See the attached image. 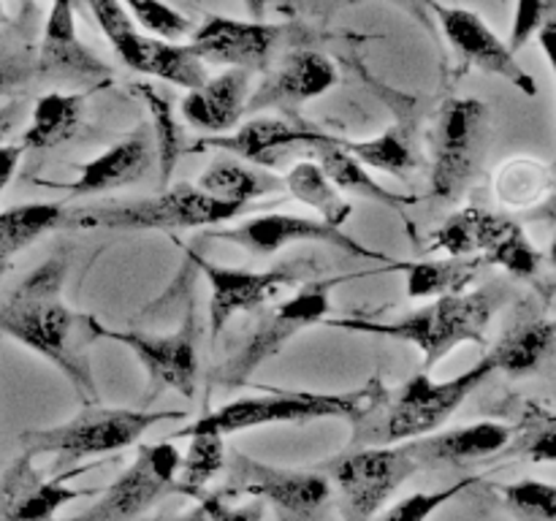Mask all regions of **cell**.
Here are the masks:
<instances>
[{
    "mask_svg": "<svg viewBox=\"0 0 556 521\" xmlns=\"http://www.w3.org/2000/svg\"><path fill=\"white\" fill-rule=\"evenodd\" d=\"M68 258L52 255L33 269L14 291L0 296V334L52 361L87 405L98 402L90 351L103 340V323L71 309L63 298Z\"/></svg>",
    "mask_w": 556,
    "mask_h": 521,
    "instance_id": "6da1fadb",
    "label": "cell"
},
{
    "mask_svg": "<svg viewBox=\"0 0 556 521\" xmlns=\"http://www.w3.org/2000/svg\"><path fill=\"white\" fill-rule=\"evenodd\" d=\"M503 302V291L497 288H476V291L438 296L427 307L396 318L391 323H378L367 318H340L329 320V326L358 331V334L389 336L396 342H410L424 353V372L443 361L456 347L472 342L486 345V329L492 315Z\"/></svg>",
    "mask_w": 556,
    "mask_h": 521,
    "instance_id": "7a4b0ae2",
    "label": "cell"
},
{
    "mask_svg": "<svg viewBox=\"0 0 556 521\" xmlns=\"http://www.w3.org/2000/svg\"><path fill=\"white\" fill-rule=\"evenodd\" d=\"M492 372L497 369L489 356L451 380H432L429 372H416L396 391L394 399L389 402L386 396L372 412L353 423V445H396L438 432Z\"/></svg>",
    "mask_w": 556,
    "mask_h": 521,
    "instance_id": "3957f363",
    "label": "cell"
},
{
    "mask_svg": "<svg viewBox=\"0 0 556 521\" xmlns=\"http://www.w3.org/2000/svg\"><path fill=\"white\" fill-rule=\"evenodd\" d=\"M389 396L386 385L378 378L364 383L362 389L340 391V394H320V391H280L271 394L242 396L217 410L195 418L188 429H215L220 434L242 432V429H261L271 423H307L318 418H345L356 423L367 412H372Z\"/></svg>",
    "mask_w": 556,
    "mask_h": 521,
    "instance_id": "277c9868",
    "label": "cell"
},
{
    "mask_svg": "<svg viewBox=\"0 0 556 521\" xmlns=\"http://www.w3.org/2000/svg\"><path fill=\"white\" fill-rule=\"evenodd\" d=\"M244 206L226 204L195 185H174L150 199L98 201L65 212L63 228H112V231H177L217 226L242 215Z\"/></svg>",
    "mask_w": 556,
    "mask_h": 521,
    "instance_id": "5b68a950",
    "label": "cell"
},
{
    "mask_svg": "<svg viewBox=\"0 0 556 521\" xmlns=\"http://www.w3.org/2000/svg\"><path fill=\"white\" fill-rule=\"evenodd\" d=\"M188 412L163 410H125V407L90 405L76 412L71 421L49 429H30L22 434V450L30 456H58V470L87 456L117 454L128 445L139 443L155 423L179 421Z\"/></svg>",
    "mask_w": 556,
    "mask_h": 521,
    "instance_id": "8992f818",
    "label": "cell"
},
{
    "mask_svg": "<svg viewBox=\"0 0 556 521\" xmlns=\"http://www.w3.org/2000/svg\"><path fill=\"white\" fill-rule=\"evenodd\" d=\"M337 488L340 521H372L396 488L418 472L405 445H364L318 467Z\"/></svg>",
    "mask_w": 556,
    "mask_h": 521,
    "instance_id": "52a82bcc",
    "label": "cell"
},
{
    "mask_svg": "<svg viewBox=\"0 0 556 521\" xmlns=\"http://www.w3.org/2000/svg\"><path fill=\"white\" fill-rule=\"evenodd\" d=\"M342 282L337 280H313L304 282L302 291L293 293L286 302L275 304L258 318L255 329L250 331L248 340L242 342L237 353L215 372V385L223 391L239 389L250 380V374L264 361L275 358L288 342L302 334L309 326L326 320L331 309V288Z\"/></svg>",
    "mask_w": 556,
    "mask_h": 521,
    "instance_id": "ba28073f",
    "label": "cell"
},
{
    "mask_svg": "<svg viewBox=\"0 0 556 521\" xmlns=\"http://www.w3.org/2000/svg\"><path fill=\"white\" fill-rule=\"evenodd\" d=\"M226 478L223 494L271 503L280 521H331L334 488L326 472L264 465L242 450H231L226 459Z\"/></svg>",
    "mask_w": 556,
    "mask_h": 521,
    "instance_id": "9c48e42d",
    "label": "cell"
},
{
    "mask_svg": "<svg viewBox=\"0 0 556 521\" xmlns=\"http://www.w3.org/2000/svg\"><path fill=\"white\" fill-rule=\"evenodd\" d=\"M489 144V106L478 98H448L432 130V193L456 201L478 177Z\"/></svg>",
    "mask_w": 556,
    "mask_h": 521,
    "instance_id": "30bf717a",
    "label": "cell"
},
{
    "mask_svg": "<svg viewBox=\"0 0 556 521\" xmlns=\"http://www.w3.org/2000/svg\"><path fill=\"white\" fill-rule=\"evenodd\" d=\"M182 454L177 445L161 440V443L139 445L136 459L130 461L128 470L117 475L112 486H106L92 508L85 513L65 521H136L161 503L166 494L174 492L177 481V467Z\"/></svg>",
    "mask_w": 556,
    "mask_h": 521,
    "instance_id": "8fae6325",
    "label": "cell"
},
{
    "mask_svg": "<svg viewBox=\"0 0 556 521\" xmlns=\"http://www.w3.org/2000/svg\"><path fill=\"white\" fill-rule=\"evenodd\" d=\"M199 336L201 326L195 318L193 304L185 313V320L174 334H141V331L125 329L114 331L103 326V340H114L128 347L150 378L147 402L155 399L161 391L172 389L179 396L190 399L195 394V378H199Z\"/></svg>",
    "mask_w": 556,
    "mask_h": 521,
    "instance_id": "7c38bea8",
    "label": "cell"
},
{
    "mask_svg": "<svg viewBox=\"0 0 556 521\" xmlns=\"http://www.w3.org/2000/svg\"><path fill=\"white\" fill-rule=\"evenodd\" d=\"M188 258L199 264L210 280L212 296H210V323L212 334H220L228 326V320L239 313H253V309L264 307L269 298H275L282 288L296 285L304 275H307V260H286L271 269L253 271V269H231V266L212 264L204 255L193 253L188 247Z\"/></svg>",
    "mask_w": 556,
    "mask_h": 521,
    "instance_id": "4fadbf2b",
    "label": "cell"
},
{
    "mask_svg": "<svg viewBox=\"0 0 556 521\" xmlns=\"http://www.w3.org/2000/svg\"><path fill=\"white\" fill-rule=\"evenodd\" d=\"M429 5L438 14V22L443 27L448 43L467 65L483 71V74H492L510 81L525 96H535L538 85L532 79V74H527L521 68L510 43L503 41L481 14H476L472 9H462V5H443L438 0H432Z\"/></svg>",
    "mask_w": 556,
    "mask_h": 521,
    "instance_id": "5bb4252c",
    "label": "cell"
},
{
    "mask_svg": "<svg viewBox=\"0 0 556 521\" xmlns=\"http://www.w3.org/2000/svg\"><path fill=\"white\" fill-rule=\"evenodd\" d=\"M212 239H223V242H233L239 247L250 250L255 255H271L280 253L288 244L302 242H318L329 244V247L342 250V253L353 255V258H372V260H391L383 253H375L367 244L353 239L342 228L329 226L326 220H315V217L304 215H261L253 220H244L239 226L226 228V231H215Z\"/></svg>",
    "mask_w": 556,
    "mask_h": 521,
    "instance_id": "9a60e30c",
    "label": "cell"
},
{
    "mask_svg": "<svg viewBox=\"0 0 556 521\" xmlns=\"http://www.w3.org/2000/svg\"><path fill=\"white\" fill-rule=\"evenodd\" d=\"M280 43V27L266 20H233L210 14L190 38V52L201 63L228 65V68L266 71Z\"/></svg>",
    "mask_w": 556,
    "mask_h": 521,
    "instance_id": "2e32d148",
    "label": "cell"
},
{
    "mask_svg": "<svg viewBox=\"0 0 556 521\" xmlns=\"http://www.w3.org/2000/svg\"><path fill=\"white\" fill-rule=\"evenodd\" d=\"M36 76L68 85H101L112 76L109 65L81 43L76 33L74 0H52L47 27L36 54Z\"/></svg>",
    "mask_w": 556,
    "mask_h": 521,
    "instance_id": "e0dca14e",
    "label": "cell"
},
{
    "mask_svg": "<svg viewBox=\"0 0 556 521\" xmlns=\"http://www.w3.org/2000/svg\"><path fill=\"white\" fill-rule=\"evenodd\" d=\"M96 494V488H71L65 475L43 478L22 450L0 475V521H54L63 505Z\"/></svg>",
    "mask_w": 556,
    "mask_h": 521,
    "instance_id": "ac0fdd59",
    "label": "cell"
},
{
    "mask_svg": "<svg viewBox=\"0 0 556 521\" xmlns=\"http://www.w3.org/2000/svg\"><path fill=\"white\" fill-rule=\"evenodd\" d=\"M337 85V65L315 49H293L282 58L275 74L248 98L253 112L261 109H296L313 98L326 96Z\"/></svg>",
    "mask_w": 556,
    "mask_h": 521,
    "instance_id": "d6986e66",
    "label": "cell"
},
{
    "mask_svg": "<svg viewBox=\"0 0 556 521\" xmlns=\"http://www.w3.org/2000/svg\"><path fill=\"white\" fill-rule=\"evenodd\" d=\"M510 440H514V427L508 423L478 421L470 427L407 440L405 448L416 459L418 470H440V467H465L489 459L508 448Z\"/></svg>",
    "mask_w": 556,
    "mask_h": 521,
    "instance_id": "ffe728a7",
    "label": "cell"
},
{
    "mask_svg": "<svg viewBox=\"0 0 556 521\" xmlns=\"http://www.w3.org/2000/svg\"><path fill=\"white\" fill-rule=\"evenodd\" d=\"M155 163V141H152V130L147 125L136 128L134 134L125 136L123 141L109 147L98 157L79 168L76 182L65 185V190L74 195H98L109 193V190L128 188V185L139 182Z\"/></svg>",
    "mask_w": 556,
    "mask_h": 521,
    "instance_id": "44dd1931",
    "label": "cell"
},
{
    "mask_svg": "<svg viewBox=\"0 0 556 521\" xmlns=\"http://www.w3.org/2000/svg\"><path fill=\"white\" fill-rule=\"evenodd\" d=\"M253 74L244 68H228L210 76L199 90H190L179 103L185 123L204 134H226L244 114Z\"/></svg>",
    "mask_w": 556,
    "mask_h": 521,
    "instance_id": "7402d4cb",
    "label": "cell"
},
{
    "mask_svg": "<svg viewBox=\"0 0 556 521\" xmlns=\"http://www.w3.org/2000/svg\"><path fill=\"white\" fill-rule=\"evenodd\" d=\"M307 136L309 128H302V125H291L280 117H255L239 125L237 130L204 136V139L193 141L190 150H220L233 157H242V161L261 163V166H275L277 152L304 144Z\"/></svg>",
    "mask_w": 556,
    "mask_h": 521,
    "instance_id": "603a6c76",
    "label": "cell"
},
{
    "mask_svg": "<svg viewBox=\"0 0 556 521\" xmlns=\"http://www.w3.org/2000/svg\"><path fill=\"white\" fill-rule=\"evenodd\" d=\"M307 152L313 155V161L324 168L326 177L337 185L340 193H353L364 195L369 201H378V204L391 206V209H405V206L416 204V195H400L394 190H389L386 185H380L372 174L367 171L362 161L351 155V152L342 150L340 144H334L329 134H320V130H309L307 141H304Z\"/></svg>",
    "mask_w": 556,
    "mask_h": 521,
    "instance_id": "cb8c5ba5",
    "label": "cell"
},
{
    "mask_svg": "<svg viewBox=\"0 0 556 521\" xmlns=\"http://www.w3.org/2000/svg\"><path fill=\"white\" fill-rule=\"evenodd\" d=\"M556 353V320L538 313H521L486 353L494 369L514 378L538 372Z\"/></svg>",
    "mask_w": 556,
    "mask_h": 521,
    "instance_id": "d4e9b609",
    "label": "cell"
},
{
    "mask_svg": "<svg viewBox=\"0 0 556 521\" xmlns=\"http://www.w3.org/2000/svg\"><path fill=\"white\" fill-rule=\"evenodd\" d=\"M119 60L125 65H130L134 71H139V74L155 76V79L168 81V85L185 87L188 92L199 90L210 79L204 63L190 52L188 43L163 41V38L147 36V33H141L134 47Z\"/></svg>",
    "mask_w": 556,
    "mask_h": 521,
    "instance_id": "484cf974",
    "label": "cell"
},
{
    "mask_svg": "<svg viewBox=\"0 0 556 521\" xmlns=\"http://www.w3.org/2000/svg\"><path fill=\"white\" fill-rule=\"evenodd\" d=\"M87 92H47L36 101L30 123L22 130V147L52 150L74 139L85 119Z\"/></svg>",
    "mask_w": 556,
    "mask_h": 521,
    "instance_id": "4316f807",
    "label": "cell"
},
{
    "mask_svg": "<svg viewBox=\"0 0 556 521\" xmlns=\"http://www.w3.org/2000/svg\"><path fill=\"white\" fill-rule=\"evenodd\" d=\"M65 206L54 201L20 204L0 212V277L9 271L11 260L36 244L38 239L65 226Z\"/></svg>",
    "mask_w": 556,
    "mask_h": 521,
    "instance_id": "83f0119b",
    "label": "cell"
},
{
    "mask_svg": "<svg viewBox=\"0 0 556 521\" xmlns=\"http://www.w3.org/2000/svg\"><path fill=\"white\" fill-rule=\"evenodd\" d=\"M130 92L139 98L147 106L152 117V141H155V163L157 171H161V185L166 188L168 179H172L174 168H177L179 157L188 150V141H185V130L177 119V109H174L172 96L161 87L150 85V81H134Z\"/></svg>",
    "mask_w": 556,
    "mask_h": 521,
    "instance_id": "f1b7e54d",
    "label": "cell"
},
{
    "mask_svg": "<svg viewBox=\"0 0 556 521\" xmlns=\"http://www.w3.org/2000/svg\"><path fill=\"white\" fill-rule=\"evenodd\" d=\"M508 217L470 206V209H462L456 215H451L434 231L432 247L456 255V258H476V255L483 258L492 250V244L497 242L500 233L508 228Z\"/></svg>",
    "mask_w": 556,
    "mask_h": 521,
    "instance_id": "f546056e",
    "label": "cell"
},
{
    "mask_svg": "<svg viewBox=\"0 0 556 521\" xmlns=\"http://www.w3.org/2000/svg\"><path fill=\"white\" fill-rule=\"evenodd\" d=\"M195 188L204 190L212 199L226 201V204L248 206L261 195L277 193L282 188V179L255 166H244L237 157H217L212 161V166H206Z\"/></svg>",
    "mask_w": 556,
    "mask_h": 521,
    "instance_id": "4dcf8cb0",
    "label": "cell"
},
{
    "mask_svg": "<svg viewBox=\"0 0 556 521\" xmlns=\"http://www.w3.org/2000/svg\"><path fill=\"white\" fill-rule=\"evenodd\" d=\"M174 437H190L188 454L179 459L174 492L199 499L212 483V478L226 470V434L215 432V429L185 427L174 432Z\"/></svg>",
    "mask_w": 556,
    "mask_h": 521,
    "instance_id": "1f68e13d",
    "label": "cell"
},
{
    "mask_svg": "<svg viewBox=\"0 0 556 521\" xmlns=\"http://www.w3.org/2000/svg\"><path fill=\"white\" fill-rule=\"evenodd\" d=\"M481 264L483 260L478 258L448 255L445 260H407V264H396V269L405 271L407 296L438 298L467 291V285L478 277Z\"/></svg>",
    "mask_w": 556,
    "mask_h": 521,
    "instance_id": "d6a6232c",
    "label": "cell"
},
{
    "mask_svg": "<svg viewBox=\"0 0 556 521\" xmlns=\"http://www.w3.org/2000/svg\"><path fill=\"white\" fill-rule=\"evenodd\" d=\"M282 188H286L293 199L318 212L320 220H326L329 226L342 228V223L353 215L351 201L342 199L337 185L326 177L324 168L315 161L296 163V166L286 174V179H282Z\"/></svg>",
    "mask_w": 556,
    "mask_h": 521,
    "instance_id": "836d02e7",
    "label": "cell"
},
{
    "mask_svg": "<svg viewBox=\"0 0 556 521\" xmlns=\"http://www.w3.org/2000/svg\"><path fill=\"white\" fill-rule=\"evenodd\" d=\"M334 144H340L342 150L351 152L356 161H362L364 166L369 168H378V171L391 174V177H400L405 179L413 168L418 166V157L413 152L410 139L402 128H389L383 130L380 136L375 139H362V141H353V139H342V136H331Z\"/></svg>",
    "mask_w": 556,
    "mask_h": 521,
    "instance_id": "e575fe53",
    "label": "cell"
},
{
    "mask_svg": "<svg viewBox=\"0 0 556 521\" xmlns=\"http://www.w3.org/2000/svg\"><path fill=\"white\" fill-rule=\"evenodd\" d=\"M478 478H462V481L451 483V486L438 488V492H416L410 497H402L400 503L389 505L380 510L372 521H429L445 503L459 497L470 486H476Z\"/></svg>",
    "mask_w": 556,
    "mask_h": 521,
    "instance_id": "d590c367",
    "label": "cell"
},
{
    "mask_svg": "<svg viewBox=\"0 0 556 521\" xmlns=\"http://www.w3.org/2000/svg\"><path fill=\"white\" fill-rule=\"evenodd\" d=\"M483 260L503 266L514 277H532L538 271V266H541V253L527 239V233L510 220L508 228L497 237V242L492 244V250L483 255Z\"/></svg>",
    "mask_w": 556,
    "mask_h": 521,
    "instance_id": "8d00e7d4",
    "label": "cell"
},
{
    "mask_svg": "<svg viewBox=\"0 0 556 521\" xmlns=\"http://www.w3.org/2000/svg\"><path fill=\"white\" fill-rule=\"evenodd\" d=\"M505 505L527 521H556V486L546 481H527L500 486Z\"/></svg>",
    "mask_w": 556,
    "mask_h": 521,
    "instance_id": "74e56055",
    "label": "cell"
},
{
    "mask_svg": "<svg viewBox=\"0 0 556 521\" xmlns=\"http://www.w3.org/2000/svg\"><path fill=\"white\" fill-rule=\"evenodd\" d=\"M130 20L139 22L147 36L179 41L190 33V20L163 0H123Z\"/></svg>",
    "mask_w": 556,
    "mask_h": 521,
    "instance_id": "f35d334b",
    "label": "cell"
},
{
    "mask_svg": "<svg viewBox=\"0 0 556 521\" xmlns=\"http://www.w3.org/2000/svg\"><path fill=\"white\" fill-rule=\"evenodd\" d=\"M519 432V454H527L532 461H556V410L530 407Z\"/></svg>",
    "mask_w": 556,
    "mask_h": 521,
    "instance_id": "ab89813d",
    "label": "cell"
},
{
    "mask_svg": "<svg viewBox=\"0 0 556 521\" xmlns=\"http://www.w3.org/2000/svg\"><path fill=\"white\" fill-rule=\"evenodd\" d=\"M87 5H90L98 27H101V33L109 38V43H112L119 58L141 33L136 22L130 20L128 9L123 5V0H87Z\"/></svg>",
    "mask_w": 556,
    "mask_h": 521,
    "instance_id": "60d3db41",
    "label": "cell"
},
{
    "mask_svg": "<svg viewBox=\"0 0 556 521\" xmlns=\"http://www.w3.org/2000/svg\"><path fill=\"white\" fill-rule=\"evenodd\" d=\"M556 14V0H516L514 27H510V49L519 52L548 16Z\"/></svg>",
    "mask_w": 556,
    "mask_h": 521,
    "instance_id": "b9f144b4",
    "label": "cell"
},
{
    "mask_svg": "<svg viewBox=\"0 0 556 521\" xmlns=\"http://www.w3.org/2000/svg\"><path fill=\"white\" fill-rule=\"evenodd\" d=\"M199 505L206 510V519L210 521H264V513H266L264 499L250 497V503L231 505L223 492L220 494L204 492L199 497Z\"/></svg>",
    "mask_w": 556,
    "mask_h": 521,
    "instance_id": "7bdbcfd3",
    "label": "cell"
},
{
    "mask_svg": "<svg viewBox=\"0 0 556 521\" xmlns=\"http://www.w3.org/2000/svg\"><path fill=\"white\" fill-rule=\"evenodd\" d=\"M33 76H36V60H30L27 54L20 52L0 58V98L14 96Z\"/></svg>",
    "mask_w": 556,
    "mask_h": 521,
    "instance_id": "ee69618b",
    "label": "cell"
},
{
    "mask_svg": "<svg viewBox=\"0 0 556 521\" xmlns=\"http://www.w3.org/2000/svg\"><path fill=\"white\" fill-rule=\"evenodd\" d=\"M20 161H22V147L0 144V195H3V190L9 188V182L14 179Z\"/></svg>",
    "mask_w": 556,
    "mask_h": 521,
    "instance_id": "f6af8a7d",
    "label": "cell"
},
{
    "mask_svg": "<svg viewBox=\"0 0 556 521\" xmlns=\"http://www.w3.org/2000/svg\"><path fill=\"white\" fill-rule=\"evenodd\" d=\"M535 36H538V43H541L543 54H546L548 65H552V71L556 76V14L548 16V20L543 22L541 30H538Z\"/></svg>",
    "mask_w": 556,
    "mask_h": 521,
    "instance_id": "bcb514c9",
    "label": "cell"
},
{
    "mask_svg": "<svg viewBox=\"0 0 556 521\" xmlns=\"http://www.w3.org/2000/svg\"><path fill=\"white\" fill-rule=\"evenodd\" d=\"M20 117H22L20 103H9V106L0 109V144H5V139H9L11 130L20 125Z\"/></svg>",
    "mask_w": 556,
    "mask_h": 521,
    "instance_id": "7dc6e473",
    "label": "cell"
},
{
    "mask_svg": "<svg viewBox=\"0 0 556 521\" xmlns=\"http://www.w3.org/2000/svg\"><path fill=\"white\" fill-rule=\"evenodd\" d=\"M172 521H210V519H206V510L201 508V505H195V508H190V510H185V513L174 516Z\"/></svg>",
    "mask_w": 556,
    "mask_h": 521,
    "instance_id": "c3c4849f",
    "label": "cell"
},
{
    "mask_svg": "<svg viewBox=\"0 0 556 521\" xmlns=\"http://www.w3.org/2000/svg\"><path fill=\"white\" fill-rule=\"evenodd\" d=\"M244 5H248L253 20H264L266 16V0H244Z\"/></svg>",
    "mask_w": 556,
    "mask_h": 521,
    "instance_id": "681fc988",
    "label": "cell"
},
{
    "mask_svg": "<svg viewBox=\"0 0 556 521\" xmlns=\"http://www.w3.org/2000/svg\"><path fill=\"white\" fill-rule=\"evenodd\" d=\"M5 20H9V14H5V5H3V0H0V25H3Z\"/></svg>",
    "mask_w": 556,
    "mask_h": 521,
    "instance_id": "f907efd6",
    "label": "cell"
},
{
    "mask_svg": "<svg viewBox=\"0 0 556 521\" xmlns=\"http://www.w3.org/2000/svg\"><path fill=\"white\" fill-rule=\"evenodd\" d=\"M418 3H427L429 5V3H432V0H418Z\"/></svg>",
    "mask_w": 556,
    "mask_h": 521,
    "instance_id": "816d5d0a",
    "label": "cell"
}]
</instances>
